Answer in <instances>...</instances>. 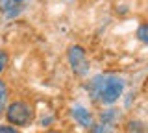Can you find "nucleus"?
<instances>
[{
  "label": "nucleus",
  "mask_w": 148,
  "mask_h": 133,
  "mask_svg": "<svg viewBox=\"0 0 148 133\" xmlns=\"http://www.w3.org/2000/svg\"><path fill=\"white\" fill-rule=\"evenodd\" d=\"M85 87L92 94L95 100H98V102L106 104V105H111L120 98V94H122V91H124V81L117 76L98 74V76L92 78Z\"/></svg>",
  "instance_id": "nucleus-1"
},
{
  "label": "nucleus",
  "mask_w": 148,
  "mask_h": 133,
  "mask_svg": "<svg viewBox=\"0 0 148 133\" xmlns=\"http://www.w3.org/2000/svg\"><path fill=\"white\" fill-rule=\"evenodd\" d=\"M6 118L9 124H15V126H28L34 118V109L26 102H13L6 109Z\"/></svg>",
  "instance_id": "nucleus-2"
},
{
  "label": "nucleus",
  "mask_w": 148,
  "mask_h": 133,
  "mask_svg": "<svg viewBox=\"0 0 148 133\" xmlns=\"http://www.w3.org/2000/svg\"><path fill=\"white\" fill-rule=\"evenodd\" d=\"M67 59H69V65H71L72 72L76 76H87L89 74V59H87V54L80 44H72L67 52Z\"/></svg>",
  "instance_id": "nucleus-3"
},
{
  "label": "nucleus",
  "mask_w": 148,
  "mask_h": 133,
  "mask_svg": "<svg viewBox=\"0 0 148 133\" xmlns=\"http://www.w3.org/2000/svg\"><path fill=\"white\" fill-rule=\"evenodd\" d=\"M72 117H74V120L80 124V126H83V128H91L92 126V115H91V111H87V109L82 107V105L72 107Z\"/></svg>",
  "instance_id": "nucleus-4"
},
{
  "label": "nucleus",
  "mask_w": 148,
  "mask_h": 133,
  "mask_svg": "<svg viewBox=\"0 0 148 133\" xmlns=\"http://www.w3.org/2000/svg\"><path fill=\"white\" fill-rule=\"evenodd\" d=\"M6 102H8V85L6 81L0 80V115L6 111Z\"/></svg>",
  "instance_id": "nucleus-5"
},
{
  "label": "nucleus",
  "mask_w": 148,
  "mask_h": 133,
  "mask_svg": "<svg viewBox=\"0 0 148 133\" xmlns=\"http://www.w3.org/2000/svg\"><path fill=\"white\" fill-rule=\"evenodd\" d=\"M128 133H146V126L141 120H130L128 122Z\"/></svg>",
  "instance_id": "nucleus-6"
},
{
  "label": "nucleus",
  "mask_w": 148,
  "mask_h": 133,
  "mask_svg": "<svg viewBox=\"0 0 148 133\" xmlns=\"http://www.w3.org/2000/svg\"><path fill=\"white\" fill-rule=\"evenodd\" d=\"M137 37L143 41V43H148V24H141L137 30Z\"/></svg>",
  "instance_id": "nucleus-7"
},
{
  "label": "nucleus",
  "mask_w": 148,
  "mask_h": 133,
  "mask_svg": "<svg viewBox=\"0 0 148 133\" xmlns=\"http://www.w3.org/2000/svg\"><path fill=\"white\" fill-rule=\"evenodd\" d=\"M115 117H117V113L113 111V109H109V111L102 113V122H104V126H108V124H111L115 120Z\"/></svg>",
  "instance_id": "nucleus-8"
},
{
  "label": "nucleus",
  "mask_w": 148,
  "mask_h": 133,
  "mask_svg": "<svg viewBox=\"0 0 148 133\" xmlns=\"http://www.w3.org/2000/svg\"><path fill=\"white\" fill-rule=\"evenodd\" d=\"M15 6H18V4H15L13 0H0V11L2 13H8L11 8H15Z\"/></svg>",
  "instance_id": "nucleus-9"
},
{
  "label": "nucleus",
  "mask_w": 148,
  "mask_h": 133,
  "mask_svg": "<svg viewBox=\"0 0 148 133\" xmlns=\"http://www.w3.org/2000/svg\"><path fill=\"white\" fill-rule=\"evenodd\" d=\"M6 65H8V54L4 50H0V72L6 68Z\"/></svg>",
  "instance_id": "nucleus-10"
},
{
  "label": "nucleus",
  "mask_w": 148,
  "mask_h": 133,
  "mask_svg": "<svg viewBox=\"0 0 148 133\" xmlns=\"http://www.w3.org/2000/svg\"><path fill=\"white\" fill-rule=\"evenodd\" d=\"M92 133H106V126L104 124H96V126H91Z\"/></svg>",
  "instance_id": "nucleus-11"
},
{
  "label": "nucleus",
  "mask_w": 148,
  "mask_h": 133,
  "mask_svg": "<svg viewBox=\"0 0 148 133\" xmlns=\"http://www.w3.org/2000/svg\"><path fill=\"white\" fill-rule=\"evenodd\" d=\"M0 133H18V131L11 126H0Z\"/></svg>",
  "instance_id": "nucleus-12"
},
{
  "label": "nucleus",
  "mask_w": 148,
  "mask_h": 133,
  "mask_svg": "<svg viewBox=\"0 0 148 133\" xmlns=\"http://www.w3.org/2000/svg\"><path fill=\"white\" fill-rule=\"evenodd\" d=\"M13 2H15V4H22V2H24V0H13Z\"/></svg>",
  "instance_id": "nucleus-13"
},
{
  "label": "nucleus",
  "mask_w": 148,
  "mask_h": 133,
  "mask_svg": "<svg viewBox=\"0 0 148 133\" xmlns=\"http://www.w3.org/2000/svg\"><path fill=\"white\" fill-rule=\"evenodd\" d=\"M46 133H59V131H56V130H50V131H46Z\"/></svg>",
  "instance_id": "nucleus-14"
}]
</instances>
